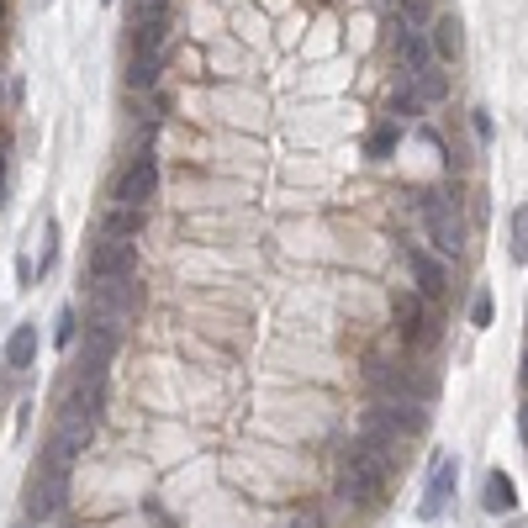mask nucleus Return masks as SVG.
I'll list each match as a JSON object with an SVG mask.
<instances>
[{"mask_svg":"<svg viewBox=\"0 0 528 528\" xmlns=\"http://www.w3.org/2000/svg\"><path fill=\"white\" fill-rule=\"evenodd\" d=\"M96 418H101V381H74L59 407V428H53V460L69 465L80 455L96 439Z\"/></svg>","mask_w":528,"mask_h":528,"instance_id":"obj_1","label":"nucleus"},{"mask_svg":"<svg viewBox=\"0 0 528 528\" xmlns=\"http://www.w3.org/2000/svg\"><path fill=\"white\" fill-rule=\"evenodd\" d=\"M381 481H386V460L370 455L365 444H354L349 455H344V470H338V497L370 507L375 497H381Z\"/></svg>","mask_w":528,"mask_h":528,"instance_id":"obj_2","label":"nucleus"},{"mask_svg":"<svg viewBox=\"0 0 528 528\" xmlns=\"http://www.w3.org/2000/svg\"><path fill=\"white\" fill-rule=\"evenodd\" d=\"M90 307H96V323L122 328L127 317H138L143 286H138V280H90Z\"/></svg>","mask_w":528,"mask_h":528,"instance_id":"obj_3","label":"nucleus"},{"mask_svg":"<svg viewBox=\"0 0 528 528\" xmlns=\"http://www.w3.org/2000/svg\"><path fill=\"white\" fill-rule=\"evenodd\" d=\"M64 470L69 465H53V460H43L32 470V481H27V518L32 523H48L64 507V497H69V476H64Z\"/></svg>","mask_w":528,"mask_h":528,"instance_id":"obj_4","label":"nucleus"},{"mask_svg":"<svg viewBox=\"0 0 528 528\" xmlns=\"http://www.w3.org/2000/svg\"><path fill=\"white\" fill-rule=\"evenodd\" d=\"M423 222H428V238L439 254H465V217H460L455 196H428Z\"/></svg>","mask_w":528,"mask_h":528,"instance_id":"obj_5","label":"nucleus"},{"mask_svg":"<svg viewBox=\"0 0 528 528\" xmlns=\"http://www.w3.org/2000/svg\"><path fill=\"white\" fill-rule=\"evenodd\" d=\"M154 196H159V164L148 154H138L117 175V185H111V206H132V212H143Z\"/></svg>","mask_w":528,"mask_h":528,"instance_id":"obj_6","label":"nucleus"},{"mask_svg":"<svg viewBox=\"0 0 528 528\" xmlns=\"http://www.w3.org/2000/svg\"><path fill=\"white\" fill-rule=\"evenodd\" d=\"M85 270H90V280H132L138 275V249L122 238H101L96 249H90Z\"/></svg>","mask_w":528,"mask_h":528,"instance_id":"obj_7","label":"nucleus"},{"mask_svg":"<svg viewBox=\"0 0 528 528\" xmlns=\"http://www.w3.org/2000/svg\"><path fill=\"white\" fill-rule=\"evenodd\" d=\"M365 428H375V433H386V439H396V433H423L428 418H423V407H418V402H375V407H370V418H365Z\"/></svg>","mask_w":528,"mask_h":528,"instance_id":"obj_8","label":"nucleus"},{"mask_svg":"<svg viewBox=\"0 0 528 528\" xmlns=\"http://www.w3.org/2000/svg\"><path fill=\"white\" fill-rule=\"evenodd\" d=\"M455 476H460V465L455 460H439V465H433V476H428V497H423V507H418V513L433 523V518H444L449 513V502H455Z\"/></svg>","mask_w":528,"mask_h":528,"instance_id":"obj_9","label":"nucleus"},{"mask_svg":"<svg viewBox=\"0 0 528 528\" xmlns=\"http://www.w3.org/2000/svg\"><path fill=\"white\" fill-rule=\"evenodd\" d=\"M391 312H396V333H402L407 344L428 333V312H423V296L418 291H396L391 296Z\"/></svg>","mask_w":528,"mask_h":528,"instance_id":"obj_10","label":"nucleus"},{"mask_svg":"<svg viewBox=\"0 0 528 528\" xmlns=\"http://www.w3.org/2000/svg\"><path fill=\"white\" fill-rule=\"evenodd\" d=\"M396 53H402V64H407V80H418V74L433 69V43H428V32L396 27Z\"/></svg>","mask_w":528,"mask_h":528,"instance_id":"obj_11","label":"nucleus"},{"mask_svg":"<svg viewBox=\"0 0 528 528\" xmlns=\"http://www.w3.org/2000/svg\"><path fill=\"white\" fill-rule=\"evenodd\" d=\"M407 264H412V280H418V296H423V301H439V296L449 291V270H444L433 254H412Z\"/></svg>","mask_w":528,"mask_h":528,"instance_id":"obj_12","label":"nucleus"},{"mask_svg":"<svg viewBox=\"0 0 528 528\" xmlns=\"http://www.w3.org/2000/svg\"><path fill=\"white\" fill-rule=\"evenodd\" d=\"M428 43H433V53H439V59H460V53H465V27H460V16L444 11L439 22L428 27Z\"/></svg>","mask_w":528,"mask_h":528,"instance_id":"obj_13","label":"nucleus"},{"mask_svg":"<svg viewBox=\"0 0 528 528\" xmlns=\"http://www.w3.org/2000/svg\"><path fill=\"white\" fill-rule=\"evenodd\" d=\"M396 143H402V122L381 117V122L365 132V159H370V164H386V159L396 154Z\"/></svg>","mask_w":528,"mask_h":528,"instance_id":"obj_14","label":"nucleus"},{"mask_svg":"<svg viewBox=\"0 0 528 528\" xmlns=\"http://www.w3.org/2000/svg\"><path fill=\"white\" fill-rule=\"evenodd\" d=\"M32 360H37V328L32 323H16L11 338H6V365L11 370H32Z\"/></svg>","mask_w":528,"mask_h":528,"instance_id":"obj_15","label":"nucleus"},{"mask_svg":"<svg viewBox=\"0 0 528 528\" xmlns=\"http://www.w3.org/2000/svg\"><path fill=\"white\" fill-rule=\"evenodd\" d=\"M481 502H486V513H513V507H518L513 476H507V470H492V476H486V492H481Z\"/></svg>","mask_w":528,"mask_h":528,"instance_id":"obj_16","label":"nucleus"},{"mask_svg":"<svg viewBox=\"0 0 528 528\" xmlns=\"http://www.w3.org/2000/svg\"><path fill=\"white\" fill-rule=\"evenodd\" d=\"M138 233H143V212H132V206H111L106 222H101V238H122V243H132Z\"/></svg>","mask_w":528,"mask_h":528,"instance_id":"obj_17","label":"nucleus"},{"mask_svg":"<svg viewBox=\"0 0 528 528\" xmlns=\"http://www.w3.org/2000/svg\"><path fill=\"white\" fill-rule=\"evenodd\" d=\"M412 85H418V101H423V106H439V101L449 96V80H444V74H439V69H428V74H418V80H412Z\"/></svg>","mask_w":528,"mask_h":528,"instance_id":"obj_18","label":"nucleus"},{"mask_svg":"<svg viewBox=\"0 0 528 528\" xmlns=\"http://www.w3.org/2000/svg\"><path fill=\"white\" fill-rule=\"evenodd\" d=\"M507 254H513V264H528V206L513 212V243H507Z\"/></svg>","mask_w":528,"mask_h":528,"instance_id":"obj_19","label":"nucleus"},{"mask_svg":"<svg viewBox=\"0 0 528 528\" xmlns=\"http://www.w3.org/2000/svg\"><path fill=\"white\" fill-rule=\"evenodd\" d=\"M159 80V59H132V69H127V85L132 90H148Z\"/></svg>","mask_w":528,"mask_h":528,"instance_id":"obj_20","label":"nucleus"},{"mask_svg":"<svg viewBox=\"0 0 528 528\" xmlns=\"http://www.w3.org/2000/svg\"><path fill=\"white\" fill-rule=\"evenodd\" d=\"M143 22H169V0H138L132 6V27H143Z\"/></svg>","mask_w":528,"mask_h":528,"instance_id":"obj_21","label":"nucleus"},{"mask_svg":"<svg viewBox=\"0 0 528 528\" xmlns=\"http://www.w3.org/2000/svg\"><path fill=\"white\" fill-rule=\"evenodd\" d=\"M492 317H497L492 291H476V301H470V323H476V328H492Z\"/></svg>","mask_w":528,"mask_h":528,"instance_id":"obj_22","label":"nucleus"},{"mask_svg":"<svg viewBox=\"0 0 528 528\" xmlns=\"http://www.w3.org/2000/svg\"><path fill=\"white\" fill-rule=\"evenodd\" d=\"M391 111H396V117H418V111H423V101H418V90H396V96H391Z\"/></svg>","mask_w":528,"mask_h":528,"instance_id":"obj_23","label":"nucleus"},{"mask_svg":"<svg viewBox=\"0 0 528 528\" xmlns=\"http://www.w3.org/2000/svg\"><path fill=\"white\" fill-rule=\"evenodd\" d=\"M470 127H476V132H481V138H486V143H492V111H481V106H476V111H470Z\"/></svg>","mask_w":528,"mask_h":528,"instance_id":"obj_24","label":"nucleus"},{"mask_svg":"<svg viewBox=\"0 0 528 528\" xmlns=\"http://www.w3.org/2000/svg\"><path fill=\"white\" fill-rule=\"evenodd\" d=\"M69 338H74V312L59 317V333H53V344H69Z\"/></svg>","mask_w":528,"mask_h":528,"instance_id":"obj_25","label":"nucleus"},{"mask_svg":"<svg viewBox=\"0 0 528 528\" xmlns=\"http://www.w3.org/2000/svg\"><path fill=\"white\" fill-rule=\"evenodd\" d=\"M518 439H523V449H528V402L518 407Z\"/></svg>","mask_w":528,"mask_h":528,"instance_id":"obj_26","label":"nucleus"},{"mask_svg":"<svg viewBox=\"0 0 528 528\" xmlns=\"http://www.w3.org/2000/svg\"><path fill=\"white\" fill-rule=\"evenodd\" d=\"M6 169H11V159H6V148H0V201H6Z\"/></svg>","mask_w":528,"mask_h":528,"instance_id":"obj_27","label":"nucleus"},{"mask_svg":"<svg viewBox=\"0 0 528 528\" xmlns=\"http://www.w3.org/2000/svg\"><path fill=\"white\" fill-rule=\"evenodd\" d=\"M518 381L528 386V349H523V365H518Z\"/></svg>","mask_w":528,"mask_h":528,"instance_id":"obj_28","label":"nucleus"},{"mask_svg":"<svg viewBox=\"0 0 528 528\" xmlns=\"http://www.w3.org/2000/svg\"><path fill=\"white\" fill-rule=\"evenodd\" d=\"M0 16H6V0H0Z\"/></svg>","mask_w":528,"mask_h":528,"instance_id":"obj_29","label":"nucleus"},{"mask_svg":"<svg viewBox=\"0 0 528 528\" xmlns=\"http://www.w3.org/2000/svg\"><path fill=\"white\" fill-rule=\"evenodd\" d=\"M27 528H32V523H27Z\"/></svg>","mask_w":528,"mask_h":528,"instance_id":"obj_30","label":"nucleus"}]
</instances>
